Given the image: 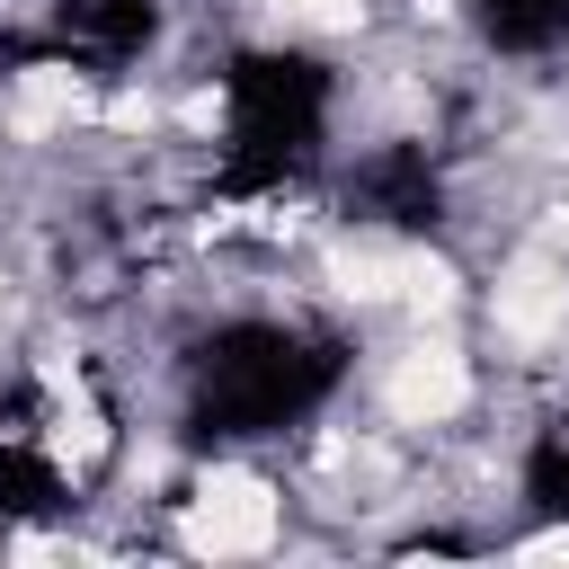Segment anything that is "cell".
<instances>
[{
    "mask_svg": "<svg viewBox=\"0 0 569 569\" xmlns=\"http://www.w3.org/2000/svg\"><path fill=\"white\" fill-rule=\"evenodd\" d=\"M480 391H489L480 356H471V338L453 320H400V338L365 373V409L391 436H445V427L480 418Z\"/></svg>",
    "mask_w": 569,
    "mask_h": 569,
    "instance_id": "cell-2",
    "label": "cell"
},
{
    "mask_svg": "<svg viewBox=\"0 0 569 569\" xmlns=\"http://www.w3.org/2000/svg\"><path fill=\"white\" fill-rule=\"evenodd\" d=\"M293 480L284 462H258L249 445L213 453V462H187L160 498V542L187 551V560H258V551H284L293 542Z\"/></svg>",
    "mask_w": 569,
    "mask_h": 569,
    "instance_id": "cell-1",
    "label": "cell"
}]
</instances>
